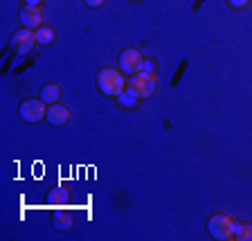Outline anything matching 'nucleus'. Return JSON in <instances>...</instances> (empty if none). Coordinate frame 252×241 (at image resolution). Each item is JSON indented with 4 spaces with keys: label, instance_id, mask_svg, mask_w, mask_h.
<instances>
[{
    "label": "nucleus",
    "instance_id": "f257e3e1",
    "mask_svg": "<svg viewBox=\"0 0 252 241\" xmlns=\"http://www.w3.org/2000/svg\"><path fill=\"white\" fill-rule=\"evenodd\" d=\"M97 86L106 97H120L126 90V77L117 68H101L97 74Z\"/></svg>",
    "mask_w": 252,
    "mask_h": 241
},
{
    "label": "nucleus",
    "instance_id": "f03ea898",
    "mask_svg": "<svg viewBox=\"0 0 252 241\" xmlns=\"http://www.w3.org/2000/svg\"><path fill=\"white\" fill-rule=\"evenodd\" d=\"M207 232L219 241H230V239H234L236 221L227 214H220V212L219 214H212L210 221H207Z\"/></svg>",
    "mask_w": 252,
    "mask_h": 241
},
{
    "label": "nucleus",
    "instance_id": "7ed1b4c3",
    "mask_svg": "<svg viewBox=\"0 0 252 241\" xmlns=\"http://www.w3.org/2000/svg\"><path fill=\"white\" fill-rule=\"evenodd\" d=\"M156 77L153 74H144V72H135L128 79V90L135 95L137 100H149L156 93Z\"/></svg>",
    "mask_w": 252,
    "mask_h": 241
},
{
    "label": "nucleus",
    "instance_id": "20e7f679",
    "mask_svg": "<svg viewBox=\"0 0 252 241\" xmlns=\"http://www.w3.org/2000/svg\"><path fill=\"white\" fill-rule=\"evenodd\" d=\"M18 115H21V120L30 122V124H38L47 115V104L43 100H25L18 106Z\"/></svg>",
    "mask_w": 252,
    "mask_h": 241
},
{
    "label": "nucleus",
    "instance_id": "39448f33",
    "mask_svg": "<svg viewBox=\"0 0 252 241\" xmlns=\"http://www.w3.org/2000/svg\"><path fill=\"white\" fill-rule=\"evenodd\" d=\"M34 45H36V32L34 30L23 27V30H18L14 36H11V50H14L16 54H27Z\"/></svg>",
    "mask_w": 252,
    "mask_h": 241
},
{
    "label": "nucleus",
    "instance_id": "423d86ee",
    "mask_svg": "<svg viewBox=\"0 0 252 241\" xmlns=\"http://www.w3.org/2000/svg\"><path fill=\"white\" fill-rule=\"evenodd\" d=\"M142 52L140 50H135V47H126L124 52L120 54V70L122 72H126L128 77L135 72H140V63H142Z\"/></svg>",
    "mask_w": 252,
    "mask_h": 241
},
{
    "label": "nucleus",
    "instance_id": "0eeeda50",
    "mask_svg": "<svg viewBox=\"0 0 252 241\" xmlns=\"http://www.w3.org/2000/svg\"><path fill=\"white\" fill-rule=\"evenodd\" d=\"M21 23L27 30H38L43 23V11L41 5H25L21 9Z\"/></svg>",
    "mask_w": 252,
    "mask_h": 241
},
{
    "label": "nucleus",
    "instance_id": "6e6552de",
    "mask_svg": "<svg viewBox=\"0 0 252 241\" xmlns=\"http://www.w3.org/2000/svg\"><path fill=\"white\" fill-rule=\"evenodd\" d=\"M45 120L50 122V126H63L65 122L70 120V110H68V106H63V104H50L47 106V115H45Z\"/></svg>",
    "mask_w": 252,
    "mask_h": 241
},
{
    "label": "nucleus",
    "instance_id": "1a4fd4ad",
    "mask_svg": "<svg viewBox=\"0 0 252 241\" xmlns=\"http://www.w3.org/2000/svg\"><path fill=\"white\" fill-rule=\"evenodd\" d=\"M41 100L45 102L47 106H50V104H57V102L61 100V88H59L57 84H47V86H43V90H41Z\"/></svg>",
    "mask_w": 252,
    "mask_h": 241
},
{
    "label": "nucleus",
    "instance_id": "9d476101",
    "mask_svg": "<svg viewBox=\"0 0 252 241\" xmlns=\"http://www.w3.org/2000/svg\"><path fill=\"white\" fill-rule=\"evenodd\" d=\"M36 32V43L38 45H52L54 41H57V32L52 30V27H38Z\"/></svg>",
    "mask_w": 252,
    "mask_h": 241
},
{
    "label": "nucleus",
    "instance_id": "9b49d317",
    "mask_svg": "<svg viewBox=\"0 0 252 241\" xmlns=\"http://www.w3.org/2000/svg\"><path fill=\"white\" fill-rule=\"evenodd\" d=\"M234 239H239V241H252V223H236Z\"/></svg>",
    "mask_w": 252,
    "mask_h": 241
},
{
    "label": "nucleus",
    "instance_id": "f8f14e48",
    "mask_svg": "<svg viewBox=\"0 0 252 241\" xmlns=\"http://www.w3.org/2000/svg\"><path fill=\"white\" fill-rule=\"evenodd\" d=\"M117 102H120V104L124 106V108H135V106H137V102H140V100H137V97L131 93V90L126 88L124 93H122L120 97H117Z\"/></svg>",
    "mask_w": 252,
    "mask_h": 241
},
{
    "label": "nucleus",
    "instance_id": "ddd939ff",
    "mask_svg": "<svg viewBox=\"0 0 252 241\" xmlns=\"http://www.w3.org/2000/svg\"><path fill=\"white\" fill-rule=\"evenodd\" d=\"M54 226H57L59 230H68V228L72 226V216L65 214V212H63V214H57L54 216Z\"/></svg>",
    "mask_w": 252,
    "mask_h": 241
},
{
    "label": "nucleus",
    "instance_id": "4468645a",
    "mask_svg": "<svg viewBox=\"0 0 252 241\" xmlns=\"http://www.w3.org/2000/svg\"><path fill=\"white\" fill-rule=\"evenodd\" d=\"M65 196H68L65 189H52V192H50V201H52V203H59V205L65 201Z\"/></svg>",
    "mask_w": 252,
    "mask_h": 241
},
{
    "label": "nucleus",
    "instance_id": "2eb2a0df",
    "mask_svg": "<svg viewBox=\"0 0 252 241\" xmlns=\"http://www.w3.org/2000/svg\"><path fill=\"white\" fill-rule=\"evenodd\" d=\"M140 72H144V74H153V61H151V59H142V63H140Z\"/></svg>",
    "mask_w": 252,
    "mask_h": 241
},
{
    "label": "nucleus",
    "instance_id": "dca6fc26",
    "mask_svg": "<svg viewBox=\"0 0 252 241\" xmlns=\"http://www.w3.org/2000/svg\"><path fill=\"white\" fill-rule=\"evenodd\" d=\"M227 2H230L232 9H246L250 5V0H227Z\"/></svg>",
    "mask_w": 252,
    "mask_h": 241
},
{
    "label": "nucleus",
    "instance_id": "f3484780",
    "mask_svg": "<svg viewBox=\"0 0 252 241\" xmlns=\"http://www.w3.org/2000/svg\"><path fill=\"white\" fill-rule=\"evenodd\" d=\"M84 2L88 7H101V5H104V0H84Z\"/></svg>",
    "mask_w": 252,
    "mask_h": 241
},
{
    "label": "nucleus",
    "instance_id": "a211bd4d",
    "mask_svg": "<svg viewBox=\"0 0 252 241\" xmlns=\"http://www.w3.org/2000/svg\"><path fill=\"white\" fill-rule=\"evenodd\" d=\"M43 0H25V5H41Z\"/></svg>",
    "mask_w": 252,
    "mask_h": 241
},
{
    "label": "nucleus",
    "instance_id": "6ab92c4d",
    "mask_svg": "<svg viewBox=\"0 0 252 241\" xmlns=\"http://www.w3.org/2000/svg\"><path fill=\"white\" fill-rule=\"evenodd\" d=\"M133 2H140V0H133Z\"/></svg>",
    "mask_w": 252,
    "mask_h": 241
}]
</instances>
